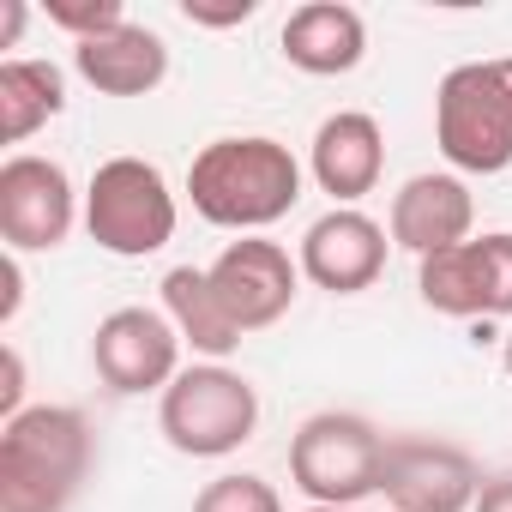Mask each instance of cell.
<instances>
[{"label":"cell","instance_id":"obj_1","mask_svg":"<svg viewBox=\"0 0 512 512\" xmlns=\"http://www.w3.org/2000/svg\"><path fill=\"white\" fill-rule=\"evenodd\" d=\"M187 199L217 229H266L302 199V163L278 139H211L187 169Z\"/></svg>","mask_w":512,"mask_h":512},{"label":"cell","instance_id":"obj_2","mask_svg":"<svg viewBox=\"0 0 512 512\" xmlns=\"http://www.w3.org/2000/svg\"><path fill=\"white\" fill-rule=\"evenodd\" d=\"M91 422L67 404H37L0 434V512H67L91 476Z\"/></svg>","mask_w":512,"mask_h":512},{"label":"cell","instance_id":"obj_3","mask_svg":"<svg viewBox=\"0 0 512 512\" xmlns=\"http://www.w3.org/2000/svg\"><path fill=\"white\" fill-rule=\"evenodd\" d=\"M434 145L464 175H500L512 163V55L464 61L440 79Z\"/></svg>","mask_w":512,"mask_h":512},{"label":"cell","instance_id":"obj_4","mask_svg":"<svg viewBox=\"0 0 512 512\" xmlns=\"http://www.w3.org/2000/svg\"><path fill=\"white\" fill-rule=\"evenodd\" d=\"M380 470H386V434L368 416L320 410L290 440V482L314 506H356L380 494Z\"/></svg>","mask_w":512,"mask_h":512},{"label":"cell","instance_id":"obj_5","mask_svg":"<svg viewBox=\"0 0 512 512\" xmlns=\"http://www.w3.org/2000/svg\"><path fill=\"white\" fill-rule=\"evenodd\" d=\"M85 229L103 253L121 260H145V253L169 247L175 235V193L157 163L145 157H109L97 163L85 187Z\"/></svg>","mask_w":512,"mask_h":512},{"label":"cell","instance_id":"obj_6","mask_svg":"<svg viewBox=\"0 0 512 512\" xmlns=\"http://www.w3.org/2000/svg\"><path fill=\"white\" fill-rule=\"evenodd\" d=\"M157 422H163V434H169L175 452H187V458H223L241 440H253L260 392H253L235 368H223V362H199V368H181L163 386Z\"/></svg>","mask_w":512,"mask_h":512},{"label":"cell","instance_id":"obj_7","mask_svg":"<svg viewBox=\"0 0 512 512\" xmlns=\"http://www.w3.org/2000/svg\"><path fill=\"white\" fill-rule=\"evenodd\" d=\"M205 272H211V290L241 338L278 326L296 302V284H302V260H290L278 241H260V235L229 241Z\"/></svg>","mask_w":512,"mask_h":512},{"label":"cell","instance_id":"obj_8","mask_svg":"<svg viewBox=\"0 0 512 512\" xmlns=\"http://www.w3.org/2000/svg\"><path fill=\"white\" fill-rule=\"evenodd\" d=\"M91 362H97V380L121 398L157 392L181 374V332L157 308H115L91 338Z\"/></svg>","mask_w":512,"mask_h":512},{"label":"cell","instance_id":"obj_9","mask_svg":"<svg viewBox=\"0 0 512 512\" xmlns=\"http://www.w3.org/2000/svg\"><path fill=\"white\" fill-rule=\"evenodd\" d=\"M73 181L49 157H7L0 163V235L13 253H43L73 235Z\"/></svg>","mask_w":512,"mask_h":512},{"label":"cell","instance_id":"obj_10","mask_svg":"<svg viewBox=\"0 0 512 512\" xmlns=\"http://www.w3.org/2000/svg\"><path fill=\"white\" fill-rule=\"evenodd\" d=\"M380 494L398 512H464V506H476L482 476H476L470 452H458L446 440H386Z\"/></svg>","mask_w":512,"mask_h":512},{"label":"cell","instance_id":"obj_11","mask_svg":"<svg viewBox=\"0 0 512 512\" xmlns=\"http://www.w3.org/2000/svg\"><path fill=\"white\" fill-rule=\"evenodd\" d=\"M386 272V229L356 211V205H332L326 217L308 223L302 235V278H314L332 296H356Z\"/></svg>","mask_w":512,"mask_h":512},{"label":"cell","instance_id":"obj_12","mask_svg":"<svg viewBox=\"0 0 512 512\" xmlns=\"http://www.w3.org/2000/svg\"><path fill=\"white\" fill-rule=\"evenodd\" d=\"M470 223H476V199L458 175H410L392 193V241L410 247L416 260L470 241Z\"/></svg>","mask_w":512,"mask_h":512},{"label":"cell","instance_id":"obj_13","mask_svg":"<svg viewBox=\"0 0 512 512\" xmlns=\"http://www.w3.org/2000/svg\"><path fill=\"white\" fill-rule=\"evenodd\" d=\"M314 181L320 193H332L338 205H356L362 193L380 187V169H386V133L374 115L362 109H344V115H326L320 133H314Z\"/></svg>","mask_w":512,"mask_h":512},{"label":"cell","instance_id":"obj_14","mask_svg":"<svg viewBox=\"0 0 512 512\" xmlns=\"http://www.w3.org/2000/svg\"><path fill=\"white\" fill-rule=\"evenodd\" d=\"M362 55H368V25L344 0H308V7H296L284 19V61L314 79L350 73V67H362Z\"/></svg>","mask_w":512,"mask_h":512},{"label":"cell","instance_id":"obj_15","mask_svg":"<svg viewBox=\"0 0 512 512\" xmlns=\"http://www.w3.org/2000/svg\"><path fill=\"white\" fill-rule=\"evenodd\" d=\"M73 67H79V79H85L91 91H103V97H145V91L163 85L169 49H163L157 31L121 25V31H109V37L79 43V49H73Z\"/></svg>","mask_w":512,"mask_h":512},{"label":"cell","instance_id":"obj_16","mask_svg":"<svg viewBox=\"0 0 512 512\" xmlns=\"http://www.w3.org/2000/svg\"><path fill=\"white\" fill-rule=\"evenodd\" d=\"M163 314L175 320L181 344H193V350L211 356V362L241 344L235 320L223 314V302H217V290H211V272H199V266H175V272L163 278Z\"/></svg>","mask_w":512,"mask_h":512},{"label":"cell","instance_id":"obj_17","mask_svg":"<svg viewBox=\"0 0 512 512\" xmlns=\"http://www.w3.org/2000/svg\"><path fill=\"white\" fill-rule=\"evenodd\" d=\"M61 109H67V79L55 61H0V139L7 145H25Z\"/></svg>","mask_w":512,"mask_h":512},{"label":"cell","instance_id":"obj_18","mask_svg":"<svg viewBox=\"0 0 512 512\" xmlns=\"http://www.w3.org/2000/svg\"><path fill=\"white\" fill-rule=\"evenodd\" d=\"M422 302L434 314H452V320H494L488 308V266H482V241H458V247H440L422 260Z\"/></svg>","mask_w":512,"mask_h":512},{"label":"cell","instance_id":"obj_19","mask_svg":"<svg viewBox=\"0 0 512 512\" xmlns=\"http://www.w3.org/2000/svg\"><path fill=\"white\" fill-rule=\"evenodd\" d=\"M193 512H284V500H278V488H272L266 476L229 470V476H217V482L199 488Z\"/></svg>","mask_w":512,"mask_h":512},{"label":"cell","instance_id":"obj_20","mask_svg":"<svg viewBox=\"0 0 512 512\" xmlns=\"http://www.w3.org/2000/svg\"><path fill=\"white\" fill-rule=\"evenodd\" d=\"M49 25H61L79 43H91V37L121 31L127 25V7H121V0H49Z\"/></svg>","mask_w":512,"mask_h":512},{"label":"cell","instance_id":"obj_21","mask_svg":"<svg viewBox=\"0 0 512 512\" xmlns=\"http://www.w3.org/2000/svg\"><path fill=\"white\" fill-rule=\"evenodd\" d=\"M181 13L193 25H247L253 19V0H223V7H211V0H181Z\"/></svg>","mask_w":512,"mask_h":512},{"label":"cell","instance_id":"obj_22","mask_svg":"<svg viewBox=\"0 0 512 512\" xmlns=\"http://www.w3.org/2000/svg\"><path fill=\"white\" fill-rule=\"evenodd\" d=\"M25 362H19V350H7V386H0V410H7V422L13 416H25Z\"/></svg>","mask_w":512,"mask_h":512},{"label":"cell","instance_id":"obj_23","mask_svg":"<svg viewBox=\"0 0 512 512\" xmlns=\"http://www.w3.org/2000/svg\"><path fill=\"white\" fill-rule=\"evenodd\" d=\"M476 512H512V476H500V482H482V494H476Z\"/></svg>","mask_w":512,"mask_h":512},{"label":"cell","instance_id":"obj_24","mask_svg":"<svg viewBox=\"0 0 512 512\" xmlns=\"http://www.w3.org/2000/svg\"><path fill=\"white\" fill-rule=\"evenodd\" d=\"M19 31H25V0H7V7H0V49H13Z\"/></svg>","mask_w":512,"mask_h":512},{"label":"cell","instance_id":"obj_25","mask_svg":"<svg viewBox=\"0 0 512 512\" xmlns=\"http://www.w3.org/2000/svg\"><path fill=\"white\" fill-rule=\"evenodd\" d=\"M500 362H506V374H512V332H506V344H500Z\"/></svg>","mask_w":512,"mask_h":512},{"label":"cell","instance_id":"obj_26","mask_svg":"<svg viewBox=\"0 0 512 512\" xmlns=\"http://www.w3.org/2000/svg\"><path fill=\"white\" fill-rule=\"evenodd\" d=\"M308 512H350V506H308Z\"/></svg>","mask_w":512,"mask_h":512}]
</instances>
